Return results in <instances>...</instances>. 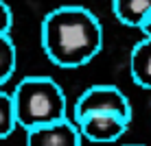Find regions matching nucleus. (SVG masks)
<instances>
[{
    "mask_svg": "<svg viewBox=\"0 0 151 146\" xmlns=\"http://www.w3.org/2000/svg\"><path fill=\"white\" fill-rule=\"evenodd\" d=\"M44 55L57 68L75 70L90 63L103 48V26L90 9L61 4L44 15L40 26Z\"/></svg>",
    "mask_w": 151,
    "mask_h": 146,
    "instance_id": "obj_1",
    "label": "nucleus"
},
{
    "mask_svg": "<svg viewBox=\"0 0 151 146\" xmlns=\"http://www.w3.org/2000/svg\"><path fill=\"white\" fill-rule=\"evenodd\" d=\"M15 120L24 131L66 120V94L50 76H27L11 94Z\"/></svg>",
    "mask_w": 151,
    "mask_h": 146,
    "instance_id": "obj_2",
    "label": "nucleus"
},
{
    "mask_svg": "<svg viewBox=\"0 0 151 146\" xmlns=\"http://www.w3.org/2000/svg\"><path fill=\"white\" fill-rule=\"evenodd\" d=\"M92 113H112V116L132 120L129 98L114 85H92L77 98L75 120L92 116Z\"/></svg>",
    "mask_w": 151,
    "mask_h": 146,
    "instance_id": "obj_3",
    "label": "nucleus"
},
{
    "mask_svg": "<svg viewBox=\"0 0 151 146\" xmlns=\"http://www.w3.org/2000/svg\"><path fill=\"white\" fill-rule=\"evenodd\" d=\"M81 137L92 144H112L125 135L132 120H125L112 113H92V116L75 120Z\"/></svg>",
    "mask_w": 151,
    "mask_h": 146,
    "instance_id": "obj_4",
    "label": "nucleus"
},
{
    "mask_svg": "<svg viewBox=\"0 0 151 146\" xmlns=\"http://www.w3.org/2000/svg\"><path fill=\"white\" fill-rule=\"evenodd\" d=\"M81 133L70 120L27 131V146H81Z\"/></svg>",
    "mask_w": 151,
    "mask_h": 146,
    "instance_id": "obj_5",
    "label": "nucleus"
},
{
    "mask_svg": "<svg viewBox=\"0 0 151 146\" xmlns=\"http://www.w3.org/2000/svg\"><path fill=\"white\" fill-rule=\"evenodd\" d=\"M129 72L138 87L151 90V39L142 37L132 48L129 55Z\"/></svg>",
    "mask_w": 151,
    "mask_h": 146,
    "instance_id": "obj_6",
    "label": "nucleus"
},
{
    "mask_svg": "<svg viewBox=\"0 0 151 146\" xmlns=\"http://www.w3.org/2000/svg\"><path fill=\"white\" fill-rule=\"evenodd\" d=\"M112 11L121 24L140 28L151 13V0H112Z\"/></svg>",
    "mask_w": 151,
    "mask_h": 146,
    "instance_id": "obj_7",
    "label": "nucleus"
},
{
    "mask_svg": "<svg viewBox=\"0 0 151 146\" xmlns=\"http://www.w3.org/2000/svg\"><path fill=\"white\" fill-rule=\"evenodd\" d=\"M18 66V50L9 35H0V87L13 76Z\"/></svg>",
    "mask_w": 151,
    "mask_h": 146,
    "instance_id": "obj_8",
    "label": "nucleus"
},
{
    "mask_svg": "<svg viewBox=\"0 0 151 146\" xmlns=\"http://www.w3.org/2000/svg\"><path fill=\"white\" fill-rule=\"evenodd\" d=\"M15 129H18V120H15L13 98L0 87V140H7L9 135H13Z\"/></svg>",
    "mask_w": 151,
    "mask_h": 146,
    "instance_id": "obj_9",
    "label": "nucleus"
},
{
    "mask_svg": "<svg viewBox=\"0 0 151 146\" xmlns=\"http://www.w3.org/2000/svg\"><path fill=\"white\" fill-rule=\"evenodd\" d=\"M13 26V13L4 0H0V35H9V31Z\"/></svg>",
    "mask_w": 151,
    "mask_h": 146,
    "instance_id": "obj_10",
    "label": "nucleus"
},
{
    "mask_svg": "<svg viewBox=\"0 0 151 146\" xmlns=\"http://www.w3.org/2000/svg\"><path fill=\"white\" fill-rule=\"evenodd\" d=\"M140 31H142V35H145V37H149V39H151V13L147 15V20L142 22V26H140Z\"/></svg>",
    "mask_w": 151,
    "mask_h": 146,
    "instance_id": "obj_11",
    "label": "nucleus"
},
{
    "mask_svg": "<svg viewBox=\"0 0 151 146\" xmlns=\"http://www.w3.org/2000/svg\"><path fill=\"white\" fill-rule=\"evenodd\" d=\"M125 146H145V144H125Z\"/></svg>",
    "mask_w": 151,
    "mask_h": 146,
    "instance_id": "obj_12",
    "label": "nucleus"
}]
</instances>
